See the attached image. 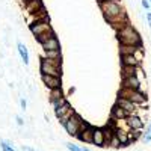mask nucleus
Masks as SVG:
<instances>
[{"instance_id":"f257e3e1","label":"nucleus","mask_w":151,"mask_h":151,"mask_svg":"<svg viewBox=\"0 0 151 151\" xmlns=\"http://www.w3.org/2000/svg\"><path fill=\"white\" fill-rule=\"evenodd\" d=\"M98 6H100V11L103 12L104 20L115 30L121 29L127 23H130L129 17H127V12H125V9L122 8V5L118 0H106V2L98 3Z\"/></svg>"},{"instance_id":"f03ea898","label":"nucleus","mask_w":151,"mask_h":151,"mask_svg":"<svg viewBox=\"0 0 151 151\" xmlns=\"http://www.w3.org/2000/svg\"><path fill=\"white\" fill-rule=\"evenodd\" d=\"M116 40L119 45H133V47H142V38L141 33L134 29L133 24L127 23L125 26L116 30Z\"/></svg>"},{"instance_id":"7ed1b4c3","label":"nucleus","mask_w":151,"mask_h":151,"mask_svg":"<svg viewBox=\"0 0 151 151\" xmlns=\"http://www.w3.org/2000/svg\"><path fill=\"white\" fill-rule=\"evenodd\" d=\"M118 97L121 98H127L136 106H144L147 104V94L144 91H137V89H129V88H119Z\"/></svg>"},{"instance_id":"20e7f679","label":"nucleus","mask_w":151,"mask_h":151,"mask_svg":"<svg viewBox=\"0 0 151 151\" xmlns=\"http://www.w3.org/2000/svg\"><path fill=\"white\" fill-rule=\"evenodd\" d=\"M29 30L33 33V36H40V35H44L50 30H53L52 24H50V18L48 15L44 17V18H38V20H33L30 24H29Z\"/></svg>"},{"instance_id":"39448f33","label":"nucleus","mask_w":151,"mask_h":151,"mask_svg":"<svg viewBox=\"0 0 151 151\" xmlns=\"http://www.w3.org/2000/svg\"><path fill=\"white\" fill-rule=\"evenodd\" d=\"M83 124H85V121L82 119V116L79 115V113L76 112L74 115H73V116H70V119H68V121H65L62 125H64L65 132H67L70 136L76 137V136H77V133L80 132V129L83 127Z\"/></svg>"},{"instance_id":"423d86ee","label":"nucleus","mask_w":151,"mask_h":151,"mask_svg":"<svg viewBox=\"0 0 151 151\" xmlns=\"http://www.w3.org/2000/svg\"><path fill=\"white\" fill-rule=\"evenodd\" d=\"M53 112H55V116L58 118V121L60 124H64L65 121H68L70 116H73L74 113H76V110L73 109V106L70 104V101H67L64 106H60L59 109H55Z\"/></svg>"},{"instance_id":"0eeeda50","label":"nucleus","mask_w":151,"mask_h":151,"mask_svg":"<svg viewBox=\"0 0 151 151\" xmlns=\"http://www.w3.org/2000/svg\"><path fill=\"white\" fill-rule=\"evenodd\" d=\"M125 125L132 132H142V129L145 127V122L137 113H133V115H129L125 118Z\"/></svg>"},{"instance_id":"6e6552de","label":"nucleus","mask_w":151,"mask_h":151,"mask_svg":"<svg viewBox=\"0 0 151 151\" xmlns=\"http://www.w3.org/2000/svg\"><path fill=\"white\" fill-rule=\"evenodd\" d=\"M76 139H79L80 142H85V144H92V139H94V127L91 124L85 122L83 127L80 129V132L77 133Z\"/></svg>"},{"instance_id":"1a4fd4ad","label":"nucleus","mask_w":151,"mask_h":151,"mask_svg":"<svg viewBox=\"0 0 151 151\" xmlns=\"http://www.w3.org/2000/svg\"><path fill=\"white\" fill-rule=\"evenodd\" d=\"M115 136L118 137V141L121 142V148H125L132 144V137H130V130H124L118 125H115Z\"/></svg>"},{"instance_id":"9d476101","label":"nucleus","mask_w":151,"mask_h":151,"mask_svg":"<svg viewBox=\"0 0 151 151\" xmlns=\"http://www.w3.org/2000/svg\"><path fill=\"white\" fill-rule=\"evenodd\" d=\"M40 73L44 76H53V77H62V68H56L53 65H48L45 62H40Z\"/></svg>"},{"instance_id":"9b49d317","label":"nucleus","mask_w":151,"mask_h":151,"mask_svg":"<svg viewBox=\"0 0 151 151\" xmlns=\"http://www.w3.org/2000/svg\"><path fill=\"white\" fill-rule=\"evenodd\" d=\"M115 104H116L118 107H121L124 112H127L129 115H133V113H136V110H137V106H136L134 103H132L130 100H127V98L116 97V101H115Z\"/></svg>"},{"instance_id":"f8f14e48","label":"nucleus","mask_w":151,"mask_h":151,"mask_svg":"<svg viewBox=\"0 0 151 151\" xmlns=\"http://www.w3.org/2000/svg\"><path fill=\"white\" fill-rule=\"evenodd\" d=\"M121 88H129V89H137V91H142V83L139 80L137 76H132V77H125L121 79Z\"/></svg>"},{"instance_id":"ddd939ff","label":"nucleus","mask_w":151,"mask_h":151,"mask_svg":"<svg viewBox=\"0 0 151 151\" xmlns=\"http://www.w3.org/2000/svg\"><path fill=\"white\" fill-rule=\"evenodd\" d=\"M41 80H42V83L48 88L50 91H52V89H58V88H62V77H53V76H44V74H41Z\"/></svg>"},{"instance_id":"4468645a","label":"nucleus","mask_w":151,"mask_h":151,"mask_svg":"<svg viewBox=\"0 0 151 151\" xmlns=\"http://www.w3.org/2000/svg\"><path fill=\"white\" fill-rule=\"evenodd\" d=\"M92 144L98 148H103L106 147V136L103 132V127H94V139Z\"/></svg>"},{"instance_id":"2eb2a0df","label":"nucleus","mask_w":151,"mask_h":151,"mask_svg":"<svg viewBox=\"0 0 151 151\" xmlns=\"http://www.w3.org/2000/svg\"><path fill=\"white\" fill-rule=\"evenodd\" d=\"M119 58H121V65H124V67H136V68H139L141 64H142L134 55H122Z\"/></svg>"},{"instance_id":"dca6fc26","label":"nucleus","mask_w":151,"mask_h":151,"mask_svg":"<svg viewBox=\"0 0 151 151\" xmlns=\"http://www.w3.org/2000/svg\"><path fill=\"white\" fill-rule=\"evenodd\" d=\"M129 116L127 112H124L121 107H118L116 104H113V107L110 109V119L112 121H124Z\"/></svg>"},{"instance_id":"f3484780","label":"nucleus","mask_w":151,"mask_h":151,"mask_svg":"<svg viewBox=\"0 0 151 151\" xmlns=\"http://www.w3.org/2000/svg\"><path fill=\"white\" fill-rule=\"evenodd\" d=\"M41 47H42V52H55V50H60V42L58 36H53L44 44H41Z\"/></svg>"},{"instance_id":"a211bd4d","label":"nucleus","mask_w":151,"mask_h":151,"mask_svg":"<svg viewBox=\"0 0 151 151\" xmlns=\"http://www.w3.org/2000/svg\"><path fill=\"white\" fill-rule=\"evenodd\" d=\"M17 48H18V55H20V58L23 60V64L29 65V52H27L26 45L21 44V42H17Z\"/></svg>"},{"instance_id":"6ab92c4d","label":"nucleus","mask_w":151,"mask_h":151,"mask_svg":"<svg viewBox=\"0 0 151 151\" xmlns=\"http://www.w3.org/2000/svg\"><path fill=\"white\" fill-rule=\"evenodd\" d=\"M137 73H139V68H136V67H124V65H121V79L137 76Z\"/></svg>"},{"instance_id":"aec40b11","label":"nucleus","mask_w":151,"mask_h":151,"mask_svg":"<svg viewBox=\"0 0 151 151\" xmlns=\"http://www.w3.org/2000/svg\"><path fill=\"white\" fill-rule=\"evenodd\" d=\"M65 95H64V91H62V88H58V89H52L48 92V100H50V103H55V101H58V100H60V98H64Z\"/></svg>"},{"instance_id":"412c9836","label":"nucleus","mask_w":151,"mask_h":151,"mask_svg":"<svg viewBox=\"0 0 151 151\" xmlns=\"http://www.w3.org/2000/svg\"><path fill=\"white\" fill-rule=\"evenodd\" d=\"M141 47H133V45H119V56L122 55H134Z\"/></svg>"},{"instance_id":"4be33fe9","label":"nucleus","mask_w":151,"mask_h":151,"mask_svg":"<svg viewBox=\"0 0 151 151\" xmlns=\"http://www.w3.org/2000/svg\"><path fill=\"white\" fill-rule=\"evenodd\" d=\"M42 58L62 60V52H60V50H55V52H44V53H42Z\"/></svg>"},{"instance_id":"5701e85b","label":"nucleus","mask_w":151,"mask_h":151,"mask_svg":"<svg viewBox=\"0 0 151 151\" xmlns=\"http://www.w3.org/2000/svg\"><path fill=\"white\" fill-rule=\"evenodd\" d=\"M53 36H56V32H55V29L53 30H50V32H47V33H44V35H40V36H36L35 40L40 42V44H44L45 41H48L50 38H53Z\"/></svg>"},{"instance_id":"b1692460","label":"nucleus","mask_w":151,"mask_h":151,"mask_svg":"<svg viewBox=\"0 0 151 151\" xmlns=\"http://www.w3.org/2000/svg\"><path fill=\"white\" fill-rule=\"evenodd\" d=\"M0 148H2V151H17L14 145H12V142L9 141H0Z\"/></svg>"},{"instance_id":"393cba45","label":"nucleus","mask_w":151,"mask_h":151,"mask_svg":"<svg viewBox=\"0 0 151 151\" xmlns=\"http://www.w3.org/2000/svg\"><path fill=\"white\" fill-rule=\"evenodd\" d=\"M42 62H45V64L48 65H53L56 68H62V60H56V59H47V58H41Z\"/></svg>"},{"instance_id":"a878e982","label":"nucleus","mask_w":151,"mask_h":151,"mask_svg":"<svg viewBox=\"0 0 151 151\" xmlns=\"http://www.w3.org/2000/svg\"><path fill=\"white\" fill-rule=\"evenodd\" d=\"M107 147H112V148H121V142L118 141V137L113 134L112 136V139L109 141V144H107Z\"/></svg>"},{"instance_id":"bb28decb","label":"nucleus","mask_w":151,"mask_h":151,"mask_svg":"<svg viewBox=\"0 0 151 151\" xmlns=\"http://www.w3.org/2000/svg\"><path fill=\"white\" fill-rule=\"evenodd\" d=\"M142 141H144L145 144L151 141V122L148 124V127H147V130H145V133L142 134Z\"/></svg>"},{"instance_id":"cd10ccee","label":"nucleus","mask_w":151,"mask_h":151,"mask_svg":"<svg viewBox=\"0 0 151 151\" xmlns=\"http://www.w3.org/2000/svg\"><path fill=\"white\" fill-rule=\"evenodd\" d=\"M67 101H68V100H67V97H64V98L58 100V101H55V103H53V110H55V109H59L60 106H64Z\"/></svg>"},{"instance_id":"c85d7f7f","label":"nucleus","mask_w":151,"mask_h":151,"mask_svg":"<svg viewBox=\"0 0 151 151\" xmlns=\"http://www.w3.org/2000/svg\"><path fill=\"white\" fill-rule=\"evenodd\" d=\"M65 147H67L70 151H82V147H79V145H74V144H71V142L65 144Z\"/></svg>"},{"instance_id":"c756f323","label":"nucleus","mask_w":151,"mask_h":151,"mask_svg":"<svg viewBox=\"0 0 151 151\" xmlns=\"http://www.w3.org/2000/svg\"><path fill=\"white\" fill-rule=\"evenodd\" d=\"M20 106H21V109H26L27 107V103H26V100H24V98L20 100Z\"/></svg>"},{"instance_id":"7c9ffc66","label":"nucleus","mask_w":151,"mask_h":151,"mask_svg":"<svg viewBox=\"0 0 151 151\" xmlns=\"http://www.w3.org/2000/svg\"><path fill=\"white\" fill-rule=\"evenodd\" d=\"M15 121H17V124H18V125H23V124H24V119H23L21 116H18V115L15 116Z\"/></svg>"},{"instance_id":"2f4dec72","label":"nucleus","mask_w":151,"mask_h":151,"mask_svg":"<svg viewBox=\"0 0 151 151\" xmlns=\"http://www.w3.org/2000/svg\"><path fill=\"white\" fill-rule=\"evenodd\" d=\"M21 151H35L32 147H29V145H23L21 147Z\"/></svg>"},{"instance_id":"473e14b6","label":"nucleus","mask_w":151,"mask_h":151,"mask_svg":"<svg viewBox=\"0 0 151 151\" xmlns=\"http://www.w3.org/2000/svg\"><path fill=\"white\" fill-rule=\"evenodd\" d=\"M147 21H148V26H150V29H151V12H150V11L147 12Z\"/></svg>"},{"instance_id":"72a5a7b5","label":"nucleus","mask_w":151,"mask_h":151,"mask_svg":"<svg viewBox=\"0 0 151 151\" xmlns=\"http://www.w3.org/2000/svg\"><path fill=\"white\" fill-rule=\"evenodd\" d=\"M142 6L148 11V9H150V2H148V0H142Z\"/></svg>"},{"instance_id":"f704fd0d","label":"nucleus","mask_w":151,"mask_h":151,"mask_svg":"<svg viewBox=\"0 0 151 151\" xmlns=\"http://www.w3.org/2000/svg\"><path fill=\"white\" fill-rule=\"evenodd\" d=\"M82 151H91L89 148H86V147H82Z\"/></svg>"},{"instance_id":"c9c22d12","label":"nucleus","mask_w":151,"mask_h":151,"mask_svg":"<svg viewBox=\"0 0 151 151\" xmlns=\"http://www.w3.org/2000/svg\"><path fill=\"white\" fill-rule=\"evenodd\" d=\"M97 2H98V3H101V2H106V0H97Z\"/></svg>"},{"instance_id":"e433bc0d","label":"nucleus","mask_w":151,"mask_h":151,"mask_svg":"<svg viewBox=\"0 0 151 151\" xmlns=\"http://www.w3.org/2000/svg\"><path fill=\"white\" fill-rule=\"evenodd\" d=\"M23 2H24V3H27V2H30V0H23Z\"/></svg>"},{"instance_id":"4c0bfd02","label":"nucleus","mask_w":151,"mask_h":151,"mask_svg":"<svg viewBox=\"0 0 151 151\" xmlns=\"http://www.w3.org/2000/svg\"><path fill=\"white\" fill-rule=\"evenodd\" d=\"M150 3H151V0H150Z\"/></svg>"}]
</instances>
